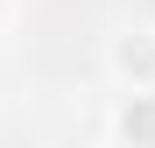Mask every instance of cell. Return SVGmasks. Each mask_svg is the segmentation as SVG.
<instances>
[{"mask_svg": "<svg viewBox=\"0 0 155 148\" xmlns=\"http://www.w3.org/2000/svg\"><path fill=\"white\" fill-rule=\"evenodd\" d=\"M106 134H113L120 148H155V85H127V92H113Z\"/></svg>", "mask_w": 155, "mask_h": 148, "instance_id": "2", "label": "cell"}, {"mask_svg": "<svg viewBox=\"0 0 155 148\" xmlns=\"http://www.w3.org/2000/svg\"><path fill=\"white\" fill-rule=\"evenodd\" d=\"M106 71H113V85H155V21H134V28H120L106 42Z\"/></svg>", "mask_w": 155, "mask_h": 148, "instance_id": "1", "label": "cell"}, {"mask_svg": "<svg viewBox=\"0 0 155 148\" xmlns=\"http://www.w3.org/2000/svg\"><path fill=\"white\" fill-rule=\"evenodd\" d=\"M7 21H14V0H0V28H7Z\"/></svg>", "mask_w": 155, "mask_h": 148, "instance_id": "3", "label": "cell"}]
</instances>
